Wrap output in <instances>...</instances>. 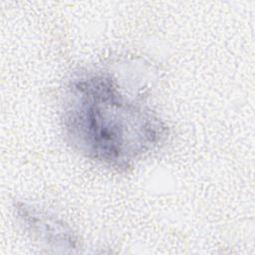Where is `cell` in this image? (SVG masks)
Segmentation results:
<instances>
[{
  "label": "cell",
  "mask_w": 255,
  "mask_h": 255,
  "mask_svg": "<svg viewBox=\"0 0 255 255\" xmlns=\"http://www.w3.org/2000/svg\"><path fill=\"white\" fill-rule=\"evenodd\" d=\"M116 72L103 67L76 74L66 87L61 120L77 151L123 171L163 143L168 128L146 92Z\"/></svg>",
  "instance_id": "cell-1"
},
{
  "label": "cell",
  "mask_w": 255,
  "mask_h": 255,
  "mask_svg": "<svg viewBox=\"0 0 255 255\" xmlns=\"http://www.w3.org/2000/svg\"><path fill=\"white\" fill-rule=\"evenodd\" d=\"M15 209L24 228L40 242L63 252L78 247V239L73 230L54 214L25 202H18Z\"/></svg>",
  "instance_id": "cell-2"
}]
</instances>
